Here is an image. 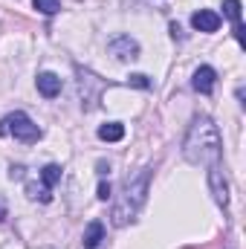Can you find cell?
Here are the masks:
<instances>
[{"label": "cell", "mask_w": 246, "mask_h": 249, "mask_svg": "<svg viewBox=\"0 0 246 249\" xmlns=\"http://www.w3.org/2000/svg\"><path fill=\"white\" fill-rule=\"evenodd\" d=\"M183 154L191 165H220V154H223V139L217 124L209 116H194V122L188 127V136L183 142Z\"/></svg>", "instance_id": "obj_1"}, {"label": "cell", "mask_w": 246, "mask_h": 249, "mask_svg": "<svg viewBox=\"0 0 246 249\" xmlns=\"http://www.w3.org/2000/svg\"><path fill=\"white\" fill-rule=\"evenodd\" d=\"M148 180H151V168H142L133 180L124 183L122 200L113 209V226H127L139 214V209H142V203L148 197Z\"/></svg>", "instance_id": "obj_2"}, {"label": "cell", "mask_w": 246, "mask_h": 249, "mask_svg": "<svg viewBox=\"0 0 246 249\" xmlns=\"http://www.w3.org/2000/svg\"><path fill=\"white\" fill-rule=\"evenodd\" d=\"M6 133H12L18 142H38L41 139V127L20 110H15L6 119H0V136H6Z\"/></svg>", "instance_id": "obj_3"}, {"label": "cell", "mask_w": 246, "mask_h": 249, "mask_svg": "<svg viewBox=\"0 0 246 249\" xmlns=\"http://www.w3.org/2000/svg\"><path fill=\"white\" fill-rule=\"evenodd\" d=\"M209 186H211V194H214L217 206L226 209V206H229V183H226L220 165H211V168H209Z\"/></svg>", "instance_id": "obj_4"}, {"label": "cell", "mask_w": 246, "mask_h": 249, "mask_svg": "<svg viewBox=\"0 0 246 249\" xmlns=\"http://www.w3.org/2000/svg\"><path fill=\"white\" fill-rule=\"evenodd\" d=\"M110 53L119 58V61H127V58H139V44L130 38V35H116L110 41Z\"/></svg>", "instance_id": "obj_5"}, {"label": "cell", "mask_w": 246, "mask_h": 249, "mask_svg": "<svg viewBox=\"0 0 246 249\" xmlns=\"http://www.w3.org/2000/svg\"><path fill=\"white\" fill-rule=\"evenodd\" d=\"M223 15L232 20V32H235L238 44L244 47L246 35H244V20H241V0H223Z\"/></svg>", "instance_id": "obj_6"}, {"label": "cell", "mask_w": 246, "mask_h": 249, "mask_svg": "<svg viewBox=\"0 0 246 249\" xmlns=\"http://www.w3.org/2000/svg\"><path fill=\"white\" fill-rule=\"evenodd\" d=\"M191 26L197 32H217L220 29V15L211 12V9H200V12L191 15Z\"/></svg>", "instance_id": "obj_7"}, {"label": "cell", "mask_w": 246, "mask_h": 249, "mask_svg": "<svg viewBox=\"0 0 246 249\" xmlns=\"http://www.w3.org/2000/svg\"><path fill=\"white\" fill-rule=\"evenodd\" d=\"M191 84H194V90H197V93L209 96V93L214 90V84H217V72H214L211 67H197V70H194Z\"/></svg>", "instance_id": "obj_8"}, {"label": "cell", "mask_w": 246, "mask_h": 249, "mask_svg": "<svg viewBox=\"0 0 246 249\" xmlns=\"http://www.w3.org/2000/svg\"><path fill=\"white\" fill-rule=\"evenodd\" d=\"M38 93H41L44 99H55V96L61 93V78H58L55 72H41V75H38Z\"/></svg>", "instance_id": "obj_9"}, {"label": "cell", "mask_w": 246, "mask_h": 249, "mask_svg": "<svg viewBox=\"0 0 246 249\" xmlns=\"http://www.w3.org/2000/svg\"><path fill=\"white\" fill-rule=\"evenodd\" d=\"M102 241H105V223L102 220H90V226L84 229V238H81L84 249H96Z\"/></svg>", "instance_id": "obj_10"}, {"label": "cell", "mask_w": 246, "mask_h": 249, "mask_svg": "<svg viewBox=\"0 0 246 249\" xmlns=\"http://www.w3.org/2000/svg\"><path fill=\"white\" fill-rule=\"evenodd\" d=\"M93 81H96V75H90V72H84L81 67H78V87H81V96H84V107L90 110V107H96V93L90 90L93 87Z\"/></svg>", "instance_id": "obj_11"}, {"label": "cell", "mask_w": 246, "mask_h": 249, "mask_svg": "<svg viewBox=\"0 0 246 249\" xmlns=\"http://www.w3.org/2000/svg\"><path fill=\"white\" fill-rule=\"evenodd\" d=\"M124 136V124L122 122H107L99 127V139H105V142H119Z\"/></svg>", "instance_id": "obj_12"}, {"label": "cell", "mask_w": 246, "mask_h": 249, "mask_svg": "<svg viewBox=\"0 0 246 249\" xmlns=\"http://www.w3.org/2000/svg\"><path fill=\"white\" fill-rule=\"evenodd\" d=\"M58 180H61V168H58V165H47V168L41 171V183H44V188H47V191L55 186Z\"/></svg>", "instance_id": "obj_13"}, {"label": "cell", "mask_w": 246, "mask_h": 249, "mask_svg": "<svg viewBox=\"0 0 246 249\" xmlns=\"http://www.w3.org/2000/svg\"><path fill=\"white\" fill-rule=\"evenodd\" d=\"M32 6L38 12H44V15H55L61 9V0H32Z\"/></svg>", "instance_id": "obj_14"}, {"label": "cell", "mask_w": 246, "mask_h": 249, "mask_svg": "<svg viewBox=\"0 0 246 249\" xmlns=\"http://www.w3.org/2000/svg\"><path fill=\"white\" fill-rule=\"evenodd\" d=\"M127 84H133V87H142V90H148V87H151L148 75H142V72H133V75H127Z\"/></svg>", "instance_id": "obj_15"}, {"label": "cell", "mask_w": 246, "mask_h": 249, "mask_svg": "<svg viewBox=\"0 0 246 249\" xmlns=\"http://www.w3.org/2000/svg\"><path fill=\"white\" fill-rule=\"evenodd\" d=\"M99 200H110V183H99Z\"/></svg>", "instance_id": "obj_16"}, {"label": "cell", "mask_w": 246, "mask_h": 249, "mask_svg": "<svg viewBox=\"0 0 246 249\" xmlns=\"http://www.w3.org/2000/svg\"><path fill=\"white\" fill-rule=\"evenodd\" d=\"M3 220H6V203L0 200V223H3Z\"/></svg>", "instance_id": "obj_17"}, {"label": "cell", "mask_w": 246, "mask_h": 249, "mask_svg": "<svg viewBox=\"0 0 246 249\" xmlns=\"http://www.w3.org/2000/svg\"><path fill=\"white\" fill-rule=\"evenodd\" d=\"M226 249H232V247H226Z\"/></svg>", "instance_id": "obj_18"}]
</instances>
